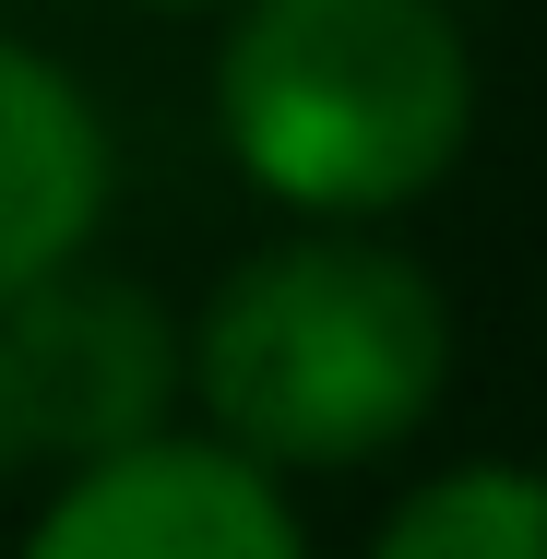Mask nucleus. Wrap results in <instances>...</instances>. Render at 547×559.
Segmentation results:
<instances>
[{"label":"nucleus","mask_w":547,"mask_h":559,"mask_svg":"<svg viewBox=\"0 0 547 559\" xmlns=\"http://www.w3.org/2000/svg\"><path fill=\"white\" fill-rule=\"evenodd\" d=\"M215 131L262 203L369 226L429 203L476 131V48L440 0H238Z\"/></svg>","instance_id":"obj_2"},{"label":"nucleus","mask_w":547,"mask_h":559,"mask_svg":"<svg viewBox=\"0 0 547 559\" xmlns=\"http://www.w3.org/2000/svg\"><path fill=\"white\" fill-rule=\"evenodd\" d=\"M179 405V334L119 274H48L0 310V488L12 476H84L108 452L155 441Z\"/></svg>","instance_id":"obj_3"},{"label":"nucleus","mask_w":547,"mask_h":559,"mask_svg":"<svg viewBox=\"0 0 547 559\" xmlns=\"http://www.w3.org/2000/svg\"><path fill=\"white\" fill-rule=\"evenodd\" d=\"M369 559H547V464H440Z\"/></svg>","instance_id":"obj_6"},{"label":"nucleus","mask_w":547,"mask_h":559,"mask_svg":"<svg viewBox=\"0 0 547 559\" xmlns=\"http://www.w3.org/2000/svg\"><path fill=\"white\" fill-rule=\"evenodd\" d=\"M440 381H452L440 286L357 226H310L238 262L179 345V393L215 417L203 441L250 452L262 476L381 464L393 441L429 429Z\"/></svg>","instance_id":"obj_1"},{"label":"nucleus","mask_w":547,"mask_h":559,"mask_svg":"<svg viewBox=\"0 0 547 559\" xmlns=\"http://www.w3.org/2000/svg\"><path fill=\"white\" fill-rule=\"evenodd\" d=\"M143 12H215V0H143Z\"/></svg>","instance_id":"obj_7"},{"label":"nucleus","mask_w":547,"mask_h":559,"mask_svg":"<svg viewBox=\"0 0 547 559\" xmlns=\"http://www.w3.org/2000/svg\"><path fill=\"white\" fill-rule=\"evenodd\" d=\"M24 559H310V536L286 512V476H262L226 441L155 429V441L60 476Z\"/></svg>","instance_id":"obj_4"},{"label":"nucleus","mask_w":547,"mask_h":559,"mask_svg":"<svg viewBox=\"0 0 547 559\" xmlns=\"http://www.w3.org/2000/svg\"><path fill=\"white\" fill-rule=\"evenodd\" d=\"M96 215H108V119H96V96L48 48L0 36V310L24 286L72 274Z\"/></svg>","instance_id":"obj_5"}]
</instances>
